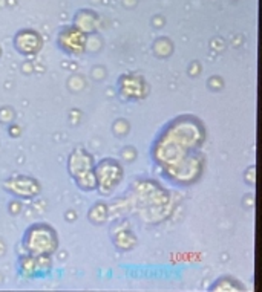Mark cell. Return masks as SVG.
I'll return each mask as SVG.
<instances>
[{"instance_id":"6da1fadb","label":"cell","mask_w":262,"mask_h":292,"mask_svg":"<svg viewBox=\"0 0 262 292\" xmlns=\"http://www.w3.org/2000/svg\"><path fill=\"white\" fill-rule=\"evenodd\" d=\"M204 141L203 121L192 115H181L172 119L158 135L152 145V156L164 173L200 152Z\"/></svg>"},{"instance_id":"7a4b0ae2","label":"cell","mask_w":262,"mask_h":292,"mask_svg":"<svg viewBox=\"0 0 262 292\" xmlns=\"http://www.w3.org/2000/svg\"><path fill=\"white\" fill-rule=\"evenodd\" d=\"M23 248L31 256H54L58 249L57 231L48 224H34L23 236Z\"/></svg>"},{"instance_id":"3957f363","label":"cell","mask_w":262,"mask_h":292,"mask_svg":"<svg viewBox=\"0 0 262 292\" xmlns=\"http://www.w3.org/2000/svg\"><path fill=\"white\" fill-rule=\"evenodd\" d=\"M69 175L74 178L79 188L92 191L97 188V179L94 172V158L85 149H76L68 159Z\"/></svg>"},{"instance_id":"277c9868","label":"cell","mask_w":262,"mask_h":292,"mask_svg":"<svg viewBox=\"0 0 262 292\" xmlns=\"http://www.w3.org/2000/svg\"><path fill=\"white\" fill-rule=\"evenodd\" d=\"M203 170H204V155L201 152H196L195 155L189 156L172 170L164 172L163 176L176 185H192L201 178Z\"/></svg>"},{"instance_id":"5b68a950","label":"cell","mask_w":262,"mask_h":292,"mask_svg":"<svg viewBox=\"0 0 262 292\" xmlns=\"http://www.w3.org/2000/svg\"><path fill=\"white\" fill-rule=\"evenodd\" d=\"M95 179H97V188L101 194H110L121 182L123 179V167L117 159L106 158L101 162L94 167Z\"/></svg>"},{"instance_id":"8992f818","label":"cell","mask_w":262,"mask_h":292,"mask_svg":"<svg viewBox=\"0 0 262 292\" xmlns=\"http://www.w3.org/2000/svg\"><path fill=\"white\" fill-rule=\"evenodd\" d=\"M52 268L51 256H22L19 259V272L25 278L45 277Z\"/></svg>"},{"instance_id":"52a82bcc","label":"cell","mask_w":262,"mask_h":292,"mask_svg":"<svg viewBox=\"0 0 262 292\" xmlns=\"http://www.w3.org/2000/svg\"><path fill=\"white\" fill-rule=\"evenodd\" d=\"M58 46L71 55L83 54L86 49V34L76 26L63 29L58 35Z\"/></svg>"},{"instance_id":"ba28073f","label":"cell","mask_w":262,"mask_h":292,"mask_svg":"<svg viewBox=\"0 0 262 292\" xmlns=\"http://www.w3.org/2000/svg\"><path fill=\"white\" fill-rule=\"evenodd\" d=\"M4 188L10 191L11 194L23 199H32L40 193V185L35 179L28 176H17L11 178L7 182H4Z\"/></svg>"},{"instance_id":"9c48e42d","label":"cell","mask_w":262,"mask_h":292,"mask_svg":"<svg viewBox=\"0 0 262 292\" xmlns=\"http://www.w3.org/2000/svg\"><path fill=\"white\" fill-rule=\"evenodd\" d=\"M14 48L20 54L31 57L39 54L40 49L43 48V38L34 29H22L14 37Z\"/></svg>"},{"instance_id":"30bf717a","label":"cell","mask_w":262,"mask_h":292,"mask_svg":"<svg viewBox=\"0 0 262 292\" xmlns=\"http://www.w3.org/2000/svg\"><path fill=\"white\" fill-rule=\"evenodd\" d=\"M147 85L138 75H124L120 80V92L127 100H140L147 94Z\"/></svg>"},{"instance_id":"8fae6325","label":"cell","mask_w":262,"mask_h":292,"mask_svg":"<svg viewBox=\"0 0 262 292\" xmlns=\"http://www.w3.org/2000/svg\"><path fill=\"white\" fill-rule=\"evenodd\" d=\"M76 28H79L82 32H94L97 28L95 16L92 11H80L76 17Z\"/></svg>"},{"instance_id":"7c38bea8","label":"cell","mask_w":262,"mask_h":292,"mask_svg":"<svg viewBox=\"0 0 262 292\" xmlns=\"http://www.w3.org/2000/svg\"><path fill=\"white\" fill-rule=\"evenodd\" d=\"M115 245L120 248V249H130V248H134L135 243H137V237L132 234V231H120L117 233V237L114 239Z\"/></svg>"}]
</instances>
